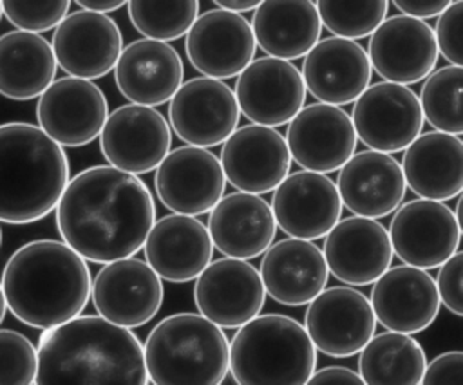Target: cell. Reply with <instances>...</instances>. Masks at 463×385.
I'll use <instances>...</instances> for the list:
<instances>
[{
  "mask_svg": "<svg viewBox=\"0 0 463 385\" xmlns=\"http://www.w3.org/2000/svg\"><path fill=\"white\" fill-rule=\"evenodd\" d=\"M154 222L156 202L148 186L109 164L78 172L56 204L61 242L94 264L132 258Z\"/></svg>",
  "mask_w": 463,
  "mask_h": 385,
  "instance_id": "6da1fadb",
  "label": "cell"
},
{
  "mask_svg": "<svg viewBox=\"0 0 463 385\" xmlns=\"http://www.w3.org/2000/svg\"><path fill=\"white\" fill-rule=\"evenodd\" d=\"M34 385H148L139 338L98 315L40 334Z\"/></svg>",
  "mask_w": 463,
  "mask_h": 385,
  "instance_id": "7a4b0ae2",
  "label": "cell"
},
{
  "mask_svg": "<svg viewBox=\"0 0 463 385\" xmlns=\"http://www.w3.org/2000/svg\"><path fill=\"white\" fill-rule=\"evenodd\" d=\"M0 286L13 316L45 331L81 315L92 277L87 262L61 240L38 239L7 258Z\"/></svg>",
  "mask_w": 463,
  "mask_h": 385,
  "instance_id": "3957f363",
  "label": "cell"
},
{
  "mask_svg": "<svg viewBox=\"0 0 463 385\" xmlns=\"http://www.w3.org/2000/svg\"><path fill=\"white\" fill-rule=\"evenodd\" d=\"M69 179L65 150L40 127L0 125V222L29 224L47 217Z\"/></svg>",
  "mask_w": 463,
  "mask_h": 385,
  "instance_id": "277c9868",
  "label": "cell"
},
{
  "mask_svg": "<svg viewBox=\"0 0 463 385\" xmlns=\"http://www.w3.org/2000/svg\"><path fill=\"white\" fill-rule=\"evenodd\" d=\"M143 354L152 385H221L230 342L199 313H174L152 327Z\"/></svg>",
  "mask_w": 463,
  "mask_h": 385,
  "instance_id": "5b68a950",
  "label": "cell"
},
{
  "mask_svg": "<svg viewBox=\"0 0 463 385\" xmlns=\"http://www.w3.org/2000/svg\"><path fill=\"white\" fill-rule=\"evenodd\" d=\"M317 367V351L300 322L259 315L232 338L228 371L235 385H306Z\"/></svg>",
  "mask_w": 463,
  "mask_h": 385,
  "instance_id": "8992f818",
  "label": "cell"
},
{
  "mask_svg": "<svg viewBox=\"0 0 463 385\" xmlns=\"http://www.w3.org/2000/svg\"><path fill=\"white\" fill-rule=\"evenodd\" d=\"M351 123L369 150L394 154L405 150L423 130V114L416 92L405 85L376 81L354 101Z\"/></svg>",
  "mask_w": 463,
  "mask_h": 385,
  "instance_id": "52a82bcc",
  "label": "cell"
},
{
  "mask_svg": "<svg viewBox=\"0 0 463 385\" xmlns=\"http://www.w3.org/2000/svg\"><path fill=\"white\" fill-rule=\"evenodd\" d=\"M387 235L392 253L405 266L425 271L459 251L461 224L447 204L412 199L394 211Z\"/></svg>",
  "mask_w": 463,
  "mask_h": 385,
  "instance_id": "ba28073f",
  "label": "cell"
},
{
  "mask_svg": "<svg viewBox=\"0 0 463 385\" xmlns=\"http://www.w3.org/2000/svg\"><path fill=\"white\" fill-rule=\"evenodd\" d=\"M304 329L315 351L331 358H349L374 336L376 318L362 291L333 286L307 304Z\"/></svg>",
  "mask_w": 463,
  "mask_h": 385,
  "instance_id": "9c48e42d",
  "label": "cell"
},
{
  "mask_svg": "<svg viewBox=\"0 0 463 385\" xmlns=\"http://www.w3.org/2000/svg\"><path fill=\"white\" fill-rule=\"evenodd\" d=\"M170 145L172 130L165 116L134 103L114 108L99 132V150L109 166L136 177L156 170Z\"/></svg>",
  "mask_w": 463,
  "mask_h": 385,
  "instance_id": "30bf717a",
  "label": "cell"
},
{
  "mask_svg": "<svg viewBox=\"0 0 463 385\" xmlns=\"http://www.w3.org/2000/svg\"><path fill=\"white\" fill-rule=\"evenodd\" d=\"M194 302L213 325L239 329L260 315L266 291L255 266L224 257L212 260L195 278Z\"/></svg>",
  "mask_w": 463,
  "mask_h": 385,
  "instance_id": "8fae6325",
  "label": "cell"
},
{
  "mask_svg": "<svg viewBox=\"0 0 463 385\" xmlns=\"http://www.w3.org/2000/svg\"><path fill=\"white\" fill-rule=\"evenodd\" d=\"M163 296L161 278L134 257L105 264L90 287L98 316L123 329H136L156 318Z\"/></svg>",
  "mask_w": 463,
  "mask_h": 385,
  "instance_id": "7c38bea8",
  "label": "cell"
},
{
  "mask_svg": "<svg viewBox=\"0 0 463 385\" xmlns=\"http://www.w3.org/2000/svg\"><path fill=\"white\" fill-rule=\"evenodd\" d=\"M239 107L230 85L212 78H192L168 105V127L188 146L222 145L239 123Z\"/></svg>",
  "mask_w": 463,
  "mask_h": 385,
  "instance_id": "4fadbf2b",
  "label": "cell"
},
{
  "mask_svg": "<svg viewBox=\"0 0 463 385\" xmlns=\"http://www.w3.org/2000/svg\"><path fill=\"white\" fill-rule=\"evenodd\" d=\"M109 116L103 90L87 80L58 78L38 98L36 121L56 145L78 148L92 143Z\"/></svg>",
  "mask_w": 463,
  "mask_h": 385,
  "instance_id": "5bb4252c",
  "label": "cell"
},
{
  "mask_svg": "<svg viewBox=\"0 0 463 385\" xmlns=\"http://www.w3.org/2000/svg\"><path fill=\"white\" fill-rule=\"evenodd\" d=\"M156 193L177 215H203L222 199L226 179L219 157L197 146H177L166 154L154 175Z\"/></svg>",
  "mask_w": 463,
  "mask_h": 385,
  "instance_id": "9a60e30c",
  "label": "cell"
},
{
  "mask_svg": "<svg viewBox=\"0 0 463 385\" xmlns=\"http://www.w3.org/2000/svg\"><path fill=\"white\" fill-rule=\"evenodd\" d=\"M184 51L197 72L221 81L239 76L253 61L257 43L242 14L215 7L195 18L186 33Z\"/></svg>",
  "mask_w": 463,
  "mask_h": 385,
  "instance_id": "2e32d148",
  "label": "cell"
},
{
  "mask_svg": "<svg viewBox=\"0 0 463 385\" xmlns=\"http://www.w3.org/2000/svg\"><path fill=\"white\" fill-rule=\"evenodd\" d=\"M224 179L242 193H268L289 174L291 155L284 136L269 127L244 125L222 143L219 157Z\"/></svg>",
  "mask_w": 463,
  "mask_h": 385,
  "instance_id": "e0dca14e",
  "label": "cell"
},
{
  "mask_svg": "<svg viewBox=\"0 0 463 385\" xmlns=\"http://www.w3.org/2000/svg\"><path fill=\"white\" fill-rule=\"evenodd\" d=\"M51 49L63 72L90 81L107 76L116 67L123 36L110 16L78 9L58 23Z\"/></svg>",
  "mask_w": 463,
  "mask_h": 385,
  "instance_id": "ac0fdd59",
  "label": "cell"
},
{
  "mask_svg": "<svg viewBox=\"0 0 463 385\" xmlns=\"http://www.w3.org/2000/svg\"><path fill=\"white\" fill-rule=\"evenodd\" d=\"M306 85L291 61L277 58L253 60L235 81V101L253 125L280 127L304 107Z\"/></svg>",
  "mask_w": 463,
  "mask_h": 385,
  "instance_id": "d6986e66",
  "label": "cell"
},
{
  "mask_svg": "<svg viewBox=\"0 0 463 385\" xmlns=\"http://www.w3.org/2000/svg\"><path fill=\"white\" fill-rule=\"evenodd\" d=\"M284 141L298 166L324 175L340 170L351 159L358 139L345 110L311 103L288 123Z\"/></svg>",
  "mask_w": 463,
  "mask_h": 385,
  "instance_id": "ffe728a7",
  "label": "cell"
},
{
  "mask_svg": "<svg viewBox=\"0 0 463 385\" xmlns=\"http://www.w3.org/2000/svg\"><path fill=\"white\" fill-rule=\"evenodd\" d=\"M365 52L376 74L405 87L425 80L438 63L432 27L403 14L385 18L371 34Z\"/></svg>",
  "mask_w": 463,
  "mask_h": 385,
  "instance_id": "44dd1931",
  "label": "cell"
},
{
  "mask_svg": "<svg viewBox=\"0 0 463 385\" xmlns=\"http://www.w3.org/2000/svg\"><path fill=\"white\" fill-rule=\"evenodd\" d=\"M269 208L275 224L289 239L309 242L326 237L342 217L336 184L307 170L288 174L275 188Z\"/></svg>",
  "mask_w": 463,
  "mask_h": 385,
  "instance_id": "7402d4cb",
  "label": "cell"
},
{
  "mask_svg": "<svg viewBox=\"0 0 463 385\" xmlns=\"http://www.w3.org/2000/svg\"><path fill=\"white\" fill-rule=\"evenodd\" d=\"M327 271L347 286L374 284L392 262V248L382 222L364 217L340 219L324 239Z\"/></svg>",
  "mask_w": 463,
  "mask_h": 385,
  "instance_id": "603a6c76",
  "label": "cell"
},
{
  "mask_svg": "<svg viewBox=\"0 0 463 385\" xmlns=\"http://www.w3.org/2000/svg\"><path fill=\"white\" fill-rule=\"evenodd\" d=\"M369 304L376 322L407 336L430 327L441 307L434 278L405 264L389 268L373 284Z\"/></svg>",
  "mask_w": 463,
  "mask_h": 385,
  "instance_id": "cb8c5ba5",
  "label": "cell"
},
{
  "mask_svg": "<svg viewBox=\"0 0 463 385\" xmlns=\"http://www.w3.org/2000/svg\"><path fill=\"white\" fill-rule=\"evenodd\" d=\"M371 63L365 49L344 38H324L302 63V81L318 103L349 105L369 87Z\"/></svg>",
  "mask_w": 463,
  "mask_h": 385,
  "instance_id": "d4e9b609",
  "label": "cell"
},
{
  "mask_svg": "<svg viewBox=\"0 0 463 385\" xmlns=\"http://www.w3.org/2000/svg\"><path fill=\"white\" fill-rule=\"evenodd\" d=\"M405 179L400 163L382 152L362 150L340 168L336 192L342 206L364 219L394 213L405 197Z\"/></svg>",
  "mask_w": 463,
  "mask_h": 385,
  "instance_id": "484cf974",
  "label": "cell"
},
{
  "mask_svg": "<svg viewBox=\"0 0 463 385\" xmlns=\"http://www.w3.org/2000/svg\"><path fill=\"white\" fill-rule=\"evenodd\" d=\"M184 78L179 52L165 42L134 40L121 49L114 67L119 92L134 105L156 107L172 99Z\"/></svg>",
  "mask_w": 463,
  "mask_h": 385,
  "instance_id": "4316f807",
  "label": "cell"
},
{
  "mask_svg": "<svg viewBox=\"0 0 463 385\" xmlns=\"http://www.w3.org/2000/svg\"><path fill=\"white\" fill-rule=\"evenodd\" d=\"M143 246L148 268L174 284L195 280L213 255L206 226L195 217L177 213L156 221Z\"/></svg>",
  "mask_w": 463,
  "mask_h": 385,
  "instance_id": "83f0119b",
  "label": "cell"
},
{
  "mask_svg": "<svg viewBox=\"0 0 463 385\" xmlns=\"http://www.w3.org/2000/svg\"><path fill=\"white\" fill-rule=\"evenodd\" d=\"M206 230L217 251L248 262L264 255L273 244L277 224L269 204L260 195L233 192L222 195L212 208Z\"/></svg>",
  "mask_w": 463,
  "mask_h": 385,
  "instance_id": "f1b7e54d",
  "label": "cell"
},
{
  "mask_svg": "<svg viewBox=\"0 0 463 385\" xmlns=\"http://www.w3.org/2000/svg\"><path fill=\"white\" fill-rule=\"evenodd\" d=\"M259 275L266 295L289 307L309 304L326 289L329 278L322 249L300 239L271 244L262 255Z\"/></svg>",
  "mask_w": 463,
  "mask_h": 385,
  "instance_id": "f546056e",
  "label": "cell"
},
{
  "mask_svg": "<svg viewBox=\"0 0 463 385\" xmlns=\"http://www.w3.org/2000/svg\"><path fill=\"white\" fill-rule=\"evenodd\" d=\"M400 168L420 199L450 201L463 188V141L436 130L423 132L405 148Z\"/></svg>",
  "mask_w": 463,
  "mask_h": 385,
  "instance_id": "4dcf8cb0",
  "label": "cell"
},
{
  "mask_svg": "<svg viewBox=\"0 0 463 385\" xmlns=\"http://www.w3.org/2000/svg\"><path fill=\"white\" fill-rule=\"evenodd\" d=\"M255 43L277 60L306 56L322 33L317 5L311 0H266L257 5L251 18Z\"/></svg>",
  "mask_w": 463,
  "mask_h": 385,
  "instance_id": "1f68e13d",
  "label": "cell"
},
{
  "mask_svg": "<svg viewBox=\"0 0 463 385\" xmlns=\"http://www.w3.org/2000/svg\"><path fill=\"white\" fill-rule=\"evenodd\" d=\"M56 60L40 34L9 31L0 36V94L13 101L40 98L54 81Z\"/></svg>",
  "mask_w": 463,
  "mask_h": 385,
  "instance_id": "d6a6232c",
  "label": "cell"
},
{
  "mask_svg": "<svg viewBox=\"0 0 463 385\" xmlns=\"http://www.w3.org/2000/svg\"><path fill=\"white\" fill-rule=\"evenodd\" d=\"M425 367L421 343L391 331L373 336L358 356V376L365 385H420Z\"/></svg>",
  "mask_w": 463,
  "mask_h": 385,
  "instance_id": "836d02e7",
  "label": "cell"
},
{
  "mask_svg": "<svg viewBox=\"0 0 463 385\" xmlns=\"http://www.w3.org/2000/svg\"><path fill=\"white\" fill-rule=\"evenodd\" d=\"M463 69L447 65L427 76L420 94L423 119L441 134L458 136L463 132L461 117Z\"/></svg>",
  "mask_w": 463,
  "mask_h": 385,
  "instance_id": "e575fe53",
  "label": "cell"
},
{
  "mask_svg": "<svg viewBox=\"0 0 463 385\" xmlns=\"http://www.w3.org/2000/svg\"><path fill=\"white\" fill-rule=\"evenodd\" d=\"M127 9L137 33H141L146 40L165 43L186 34L199 16L197 0H130Z\"/></svg>",
  "mask_w": 463,
  "mask_h": 385,
  "instance_id": "d590c367",
  "label": "cell"
},
{
  "mask_svg": "<svg viewBox=\"0 0 463 385\" xmlns=\"http://www.w3.org/2000/svg\"><path fill=\"white\" fill-rule=\"evenodd\" d=\"M320 23L336 38L358 40L371 36L376 27L385 20L389 11L387 0L371 2H338L318 0L315 2Z\"/></svg>",
  "mask_w": 463,
  "mask_h": 385,
  "instance_id": "8d00e7d4",
  "label": "cell"
},
{
  "mask_svg": "<svg viewBox=\"0 0 463 385\" xmlns=\"http://www.w3.org/2000/svg\"><path fill=\"white\" fill-rule=\"evenodd\" d=\"M36 347L13 329H0V385H34Z\"/></svg>",
  "mask_w": 463,
  "mask_h": 385,
  "instance_id": "74e56055",
  "label": "cell"
},
{
  "mask_svg": "<svg viewBox=\"0 0 463 385\" xmlns=\"http://www.w3.org/2000/svg\"><path fill=\"white\" fill-rule=\"evenodd\" d=\"M69 0H4L2 16H5L7 22L16 27V31L40 34L56 29L58 23L69 14Z\"/></svg>",
  "mask_w": 463,
  "mask_h": 385,
  "instance_id": "f35d334b",
  "label": "cell"
},
{
  "mask_svg": "<svg viewBox=\"0 0 463 385\" xmlns=\"http://www.w3.org/2000/svg\"><path fill=\"white\" fill-rule=\"evenodd\" d=\"M434 40L438 54L450 65L461 67L463 63V2H450V5L438 16Z\"/></svg>",
  "mask_w": 463,
  "mask_h": 385,
  "instance_id": "ab89813d",
  "label": "cell"
},
{
  "mask_svg": "<svg viewBox=\"0 0 463 385\" xmlns=\"http://www.w3.org/2000/svg\"><path fill=\"white\" fill-rule=\"evenodd\" d=\"M461 277H463V253L456 251L449 260L439 266L436 278V291L439 304H443L452 315H463L461 298Z\"/></svg>",
  "mask_w": 463,
  "mask_h": 385,
  "instance_id": "60d3db41",
  "label": "cell"
},
{
  "mask_svg": "<svg viewBox=\"0 0 463 385\" xmlns=\"http://www.w3.org/2000/svg\"><path fill=\"white\" fill-rule=\"evenodd\" d=\"M461 380L463 352L447 351L427 363L420 385H461Z\"/></svg>",
  "mask_w": 463,
  "mask_h": 385,
  "instance_id": "b9f144b4",
  "label": "cell"
},
{
  "mask_svg": "<svg viewBox=\"0 0 463 385\" xmlns=\"http://www.w3.org/2000/svg\"><path fill=\"white\" fill-rule=\"evenodd\" d=\"M306 385H365L358 372L342 365H329L311 374Z\"/></svg>",
  "mask_w": 463,
  "mask_h": 385,
  "instance_id": "7bdbcfd3",
  "label": "cell"
},
{
  "mask_svg": "<svg viewBox=\"0 0 463 385\" xmlns=\"http://www.w3.org/2000/svg\"><path fill=\"white\" fill-rule=\"evenodd\" d=\"M392 5L402 11L403 16L423 20L439 16L449 5V0H394Z\"/></svg>",
  "mask_w": 463,
  "mask_h": 385,
  "instance_id": "ee69618b",
  "label": "cell"
},
{
  "mask_svg": "<svg viewBox=\"0 0 463 385\" xmlns=\"http://www.w3.org/2000/svg\"><path fill=\"white\" fill-rule=\"evenodd\" d=\"M76 4L80 5V9L98 14H107L127 5L125 0H76Z\"/></svg>",
  "mask_w": 463,
  "mask_h": 385,
  "instance_id": "f6af8a7d",
  "label": "cell"
},
{
  "mask_svg": "<svg viewBox=\"0 0 463 385\" xmlns=\"http://www.w3.org/2000/svg\"><path fill=\"white\" fill-rule=\"evenodd\" d=\"M259 4L260 2H253V0H215V5L219 9L228 11V13H235V14L255 11Z\"/></svg>",
  "mask_w": 463,
  "mask_h": 385,
  "instance_id": "bcb514c9",
  "label": "cell"
},
{
  "mask_svg": "<svg viewBox=\"0 0 463 385\" xmlns=\"http://www.w3.org/2000/svg\"><path fill=\"white\" fill-rule=\"evenodd\" d=\"M5 311H7V305H5V298H4V293H2V286H0V324L5 318Z\"/></svg>",
  "mask_w": 463,
  "mask_h": 385,
  "instance_id": "7dc6e473",
  "label": "cell"
},
{
  "mask_svg": "<svg viewBox=\"0 0 463 385\" xmlns=\"http://www.w3.org/2000/svg\"><path fill=\"white\" fill-rule=\"evenodd\" d=\"M0 20H2V2H0Z\"/></svg>",
  "mask_w": 463,
  "mask_h": 385,
  "instance_id": "c3c4849f",
  "label": "cell"
},
{
  "mask_svg": "<svg viewBox=\"0 0 463 385\" xmlns=\"http://www.w3.org/2000/svg\"><path fill=\"white\" fill-rule=\"evenodd\" d=\"M0 246H2V228H0Z\"/></svg>",
  "mask_w": 463,
  "mask_h": 385,
  "instance_id": "681fc988",
  "label": "cell"
}]
</instances>
